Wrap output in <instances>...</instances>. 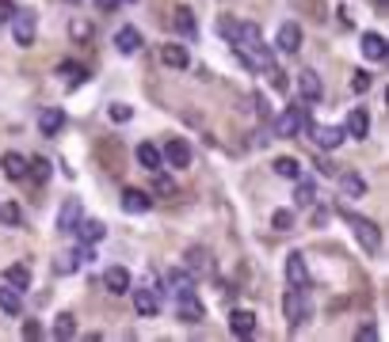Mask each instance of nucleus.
I'll return each instance as SVG.
<instances>
[{"instance_id": "obj_1", "label": "nucleus", "mask_w": 389, "mask_h": 342, "mask_svg": "<svg viewBox=\"0 0 389 342\" xmlns=\"http://www.w3.org/2000/svg\"><path fill=\"white\" fill-rule=\"evenodd\" d=\"M218 31L229 38L233 54L240 57V65H244V69H252V73H264V69L275 65V54L267 49V42H264V34H260L256 23H233V16H222Z\"/></svg>"}, {"instance_id": "obj_2", "label": "nucleus", "mask_w": 389, "mask_h": 342, "mask_svg": "<svg viewBox=\"0 0 389 342\" xmlns=\"http://www.w3.org/2000/svg\"><path fill=\"white\" fill-rule=\"evenodd\" d=\"M282 312H286V323L298 331L302 323H309V319H313V301H309L306 289H294V285H290V293L282 297Z\"/></svg>"}, {"instance_id": "obj_3", "label": "nucleus", "mask_w": 389, "mask_h": 342, "mask_svg": "<svg viewBox=\"0 0 389 342\" xmlns=\"http://www.w3.org/2000/svg\"><path fill=\"white\" fill-rule=\"evenodd\" d=\"M348 225H351V232H355V240L363 244L366 255H378L381 251V228L374 225V220L359 217V213H348Z\"/></svg>"}, {"instance_id": "obj_4", "label": "nucleus", "mask_w": 389, "mask_h": 342, "mask_svg": "<svg viewBox=\"0 0 389 342\" xmlns=\"http://www.w3.org/2000/svg\"><path fill=\"white\" fill-rule=\"evenodd\" d=\"M302 130H309V111L306 106H286V111L275 118V133H279V137H298Z\"/></svg>"}, {"instance_id": "obj_5", "label": "nucleus", "mask_w": 389, "mask_h": 342, "mask_svg": "<svg viewBox=\"0 0 389 342\" xmlns=\"http://www.w3.org/2000/svg\"><path fill=\"white\" fill-rule=\"evenodd\" d=\"M176 319H183V323H202L207 319V304L199 301L195 289L191 293H176Z\"/></svg>"}, {"instance_id": "obj_6", "label": "nucleus", "mask_w": 389, "mask_h": 342, "mask_svg": "<svg viewBox=\"0 0 389 342\" xmlns=\"http://www.w3.org/2000/svg\"><path fill=\"white\" fill-rule=\"evenodd\" d=\"M8 23H12V38H16L19 46H31L34 34H39V27H34V12H16Z\"/></svg>"}, {"instance_id": "obj_7", "label": "nucleus", "mask_w": 389, "mask_h": 342, "mask_svg": "<svg viewBox=\"0 0 389 342\" xmlns=\"http://www.w3.org/2000/svg\"><path fill=\"white\" fill-rule=\"evenodd\" d=\"M298 95L306 99V103H321L324 99V84H321V76H317L313 69H302L298 73Z\"/></svg>"}, {"instance_id": "obj_8", "label": "nucleus", "mask_w": 389, "mask_h": 342, "mask_svg": "<svg viewBox=\"0 0 389 342\" xmlns=\"http://www.w3.org/2000/svg\"><path fill=\"white\" fill-rule=\"evenodd\" d=\"M141 46H145V38H141V31H138V27H130V23H126V27H118V31H115V49H118L123 57H134Z\"/></svg>"}, {"instance_id": "obj_9", "label": "nucleus", "mask_w": 389, "mask_h": 342, "mask_svg": "<svg viewBox=\"0 0 389 342\" xmlns=\"http://www.w3.org/2000/svg\"><path fill=\"white\" fill-rule=\"evenodd\" d=\"M309 133H313V141L321 148H339L344 141H348V133H344V126H309Z\"/></svg>"}, {"instance_id": "obj_10", "label": "nucleus", "mask_w": 389, "mask_h": 342, "mask_svg": "<svg viewBox=\"0 0 389 342\" xmlns=\"http://www.w3.org/2000/svg\"><path fill=\"white\" fill-rule=\"evenodd\" d=\"M286 282L294 285V289H309V266H306V255L294 251L286 259Z\"/></svg>"}, {"instance_id": "obj_11", "label": "nucleus", "mask_w": 389, "mask_h": 342, "mask_svg": "<svg viewBox=\"0 0 389 342\" xmlns=\"http://www.w3.org/2000/svg\"><path fill=\"white\" fill-rule=\"evenodd\" d=\"M84 217V205L76 202V198H69V202H61V213H58V232L61 236H73L76 220Z\"/></svg>"}, {"instance_id": "obj_12", "label": "nucleus", "mask_w": 389, "mask_h": 342, "mask_svg": "<svg viewBox=\"0 0 389 342\" xmlns=\"http://www.w3.org/2000/svg\"><path fill=\"white\" fill-rule=\"evenodd\" d=\"M160 163H172L176 171H180V168H187V163H191V145H187V141H180V137H176V141H168V145H165V152H160Z\"/></svg>"}, {"instance_id": "obj_13", "label": "nucleus", "mask_w": 389, "mask_h": 342, "mask_svg": "<svg viewBox=\"0 0 389 342\" xmlns=\"http://www.w3.org/2000/svg\"><path fill=\"white\" fill-rule=\"evenodd\" d=\"M275 46H279V54H298L302 49V27L294 23V19H286V23L279 27V42H275Z\"/></svg>"}, {"instance_id": "obj_14", "label": "nucleus", "mask_w": 389, "mask_h": 342, "mask_svg": "<svg viewBox=\"0 0 389 342\" xmlns=\"http://www.w3.org/2000/svg\"><path fill=\"white\" fill-rule=\"evenodd\" d=\"M229 331L237 334V339H249V334L256 331V312H249V308H233V312H229Z\"/></svg>"}, {"instance_id": "obj_15", "label": "nucleus", "mask_w": 389, "mask_h": 342, "mask_svg": "<svg viewBox=\"0 0 389 342\" xmlns=\"http://www.w3.org/2000/svg\"><path fill=\"white\" fill-rule=\"evenodd\" d=\"M123 209L134 213V217H138V213H149L153 209V198L145 194V190H138V187H126L123 190Z\"/></svg>"}, {"instance_id": "obj_16", "label": "nucleus", "mask_w": 389, "mask_h": 342, "mask_svg": "<svg viewBox=\"0 0 389 342\" xmlns=\"http://www.w3.org/2000/svg\"><path fill=\"white\" fill-rule=\"evenodd\" d=\"M134 308H138V316H157V312H160V297H157V289L141 285L138 293H134Z\"/></svg>"}, {"instance_id": "obj_17", "label": "nucleus", "mask_w": 389, "mask_h": 342, "mask_svg": "<svg viewBox=\"0 0 389 342\" xmlns=\"http://www.w3.org/2000/svg\"><path fill=\"white\" fill-rule=\"evenodd\" d=\"M61 126H65V111H61V106H46V111L39 114V130H42V137H54Z\"/></svg>"}, {"instance_id": "obj_18", "label": "nucleus", "mask_w": 389, "mask_h": 342, "mask_svg": "<svg viewBox=\"0 0 389 342\" xmlns=\"http://www.w3.org/2000/svg\"><path fill=\"white\" fill-rule=\"evenodd\" d=\"M0 171L8 179H27V156L23 152H4L0 156Z\"/></svg>"}, {"instance_id": "obj_19", "label": "nucleus", "mask_w": 389, "mask_h": 342, "mask_svg": "<svg viewBox=\"0 0 389 342\" xmlns=\"http://www.w3.org/2000/svg\"><path fill=\"white\" fill-rule=\"evenodd\" d=\"M344 133H348V137H355V141H363L366 133H370V114H366L363 106H359V111H351V114H348V126H344Z\"/></svg>"}, {"instance_id": "obj_20", "label": "nucleus", "mask_w": 389, "mask_h": 342, "mask_svg": "<svg viewBox=\"0 0 389 342\" xmlns=\"http://www.w3.org/2000/svg\"><path fill=\"white\" fill-rule=\"evenodd\" d=\"M103 285H107L111 293H126V289H130V270L126 266H107L103 270Z\"/></svg>"}, {"instance_id": "obj_21", "label": "nucleus", "mask_w": 389, "mask_h": 342, "mask_svg": "<svg viewBox=\"0 0 389 342\" xmlns=\"http://www.w3.org/2000/svg\"><path fill=\"white\" fill-rule=\"evenodd\" d=\"M363 54L370 57V61H386V54H389V42L381 38L378 31H366V34H363Z\"/></svg>"}, {"instance_id": "obj_22", "label": "nucleus", "mask_w": 389, "mask_h": 342, "mask_svg": "<svg viewBox=\"0 0 389 342\" xmlns=\"http://www.w3.org/2000/svg\"><path fill=\"white\" fill-rule=\"evenodd\" d=\"M76 236H81V244H100L103 240V232H107V228H103V220H76V228H73Z\"/></svg>"}, {"instance_id": "obj_23", "label": "nucleus", "mask_w": 389, "mask_h": 342, "mask_svg": "<svg viewBox=\"0 0 389 342\" xmlns=\"http://www.w3.org/2000/svg\"><path fill=\"white\" fill-rule=\"evenodd\" d=\"M160 61H165L168 69H187L191 65V54L183 46H176V42H168V46H160Z\"/></svg>"}, {"instance_id": "obj_24", "label": "nucleus", "mask_w": 389, "mask_h": 342, "mask_svg": "<svg viewBox=\"0 0 389 342\" xmlns=\"http://www.w3.org/2000/svg\"><path fill=\"white\" fill-rule=\"evenodd\" d=\"M339 190L348 198H363L366 194V179L359 175V171H339Z\"/></svg>"}, {"instance_id": "obj_25", "label": "nucleus", "mask_w": 389, "mask_h": 342, "mask_svg": "<svg viewBox=\"0 0 389 342\" xmlns=\"http://www.w3.org/2000/svg\"><path fill=\"white\" fill-rule=\"evenodd\" d=\"M0 312H8V316H19V312H23V297H19V289H12L8 282L0 285Z\"/></svg>"}, {"instance_id": "obj_26", "label": "nucleus", "mask_w": 389, "mask_h": 342, "mask_svg": "<svg viewBox=\"0 0 389 342\" xmlns=\"http://www.w3.org/2000/svg\"><path fill=\"white\" fill-rule=\"evenodd\" d=\"M134 156H138V163L145 171H160V148L149 145V141H141L138 148H134Z\"/></svg>"}, {"instance_id": "obj_27", "label": "nucleus", "mask_w": 389, "mask_h": 342, "mask_svg": "<svg viewBox=\"0 0 389 342\" xmlns=\"http://www.w3.org/2000/svg\"><path fill=\"white\" fill-rule=\"evenodd\" d=\"M168 289H172V297L176 293H191L195 289V277H191V270H168Z\"/></svg>"}, {"instance_id": "obj_28", "label": "nucleus", "mask_w": 389, "mask_h": 342, "mask_svg": "<svg viewBox=\"0 0 389 342\" xmlns=\"http://www.w3.org/2000/svg\"><path fill=\"white\" fill-rule=\"evenodd\" d=\"M271 171H275V175H282V179H290V183H294V179L302 175V163L294 160V156H275Z\"/></svg>"}, {"instance_id": "obj_29", "label": "nucleus", "mask_w": 389, "mask_h": 342, "mask_svg": "<svg viewBox=\"0 0 389 342\" xmlns=\"http://www.w3.org/2000/svg\"><path fill=\"white\" fill-rule=\"evenodd\" d=\"M187 262L195 274H214V262H210V251H202V247H191L187 251Z\"/></svg>"}, {"instance_id": "obj_30", "label": "nucleus", "mask_w": 389, "mask_h": 342, "mask_svg": "<svg viewBox=\"0 0 389 342\" xmlns=\"http://www.w3.org/2000/svg\"><path fill=\"white\" fill-rule=\"evenodd\" d=\"M294 202H298V205H313L317 202V187L309 179H302V175L294 179Z\"/></svg>"}, {"instance_id": "obj_31", "label": "nucleus", "mask_w": 389, "mask_h": 342, "mask_svg": "<svg viewBox=\"0 0 389 342\" xmlns=\"http://www.w3.org/2000/svg\"><path fill=\"white\" fill-rule=\"evenodd\" d=\"M176 27H180L187 38H195V34H199V27H195V12H191L187 4H180V8H176Z\"/></svg>"}, {"instance_id": "obj_32", "label": "nucleus", "mask_w": 389, "mask_h": 342, "mask_svg": "<svg viewBox=\"0 0 389 342\" xmlns=\"http://www.w3.org/2000/svg\"><path fill=\"white\" fill-rule=\"evenodd\" d=\"M4 282H8L12 289H19V293H23L27 285H31V270H27V266H8V270H4Z\"/></svg>"}, {"instance_id": "obj_33", "label": "nucleus", "mask_w": 389, "mask_h": 342, "mask_svg": "<svg viewBox=\"0 0 389 342\" xmlns=\"http://www.w3.org/2000/svg\"><path fill=\"white\" fill-rule=\"evenodd\" d=\"M73 334H76V316L73 312H61L54 319V339H73Z\"/></svg>"}, {"instance_id": "obj_34", "label": "nucleus", "mask_w": 389, "mask_h": 342, "mask_svg": "<svg viewBox=\"0 0 389 342\" xmlns=\"http://www.w3.org/2000/svg\"><path fill=\"white\" fill-rule=\"evenodd\" d=\"M27 175H34L39 183L50 179V160L46 156H34V160H27Z\"/></svg>"}, {"instance_id": "obj_35", "label": "nucleus", "mask_w": 389, "mask_h": 342, "mask_svg": "<svg viewBox=\"0 0 389 342\" xmlns=\"http://www.w3.org/2000/svg\"><path fill=\"white\" fill-rule=\"evenodd\" d=\"M69 34H73V42H92L96 27H92L88 19H73V23H69Z\"/></svg>"}, {"instance_id": "obj_36", "label": "nucleus", "mask_w": 389, "mask_h": 342, "mask_svg": "<svg viewBox=\"0 0 389 342\" xmlns=\"http://www.w3.org/2000/svg\"><path fill=\"white\" fill-rule=\"evenodd\" d=\"M58 73L65 76L69 84H81V80H84V69L76 65V61H61V65H58Z\"/></svg>"}, {"instance_id": "obj_37", "label": "nucleus", "mask_w": 389, "mask_h": 342, "mask_svg": "<svg viewBox=\"0 0 389 342\" xmlns=\"http://www.w3.org/2000/svg\"><path fill=\"white\" fill-rule=\"evenodd\" d=\"M0 220H8V225H19V220H23V213H19L16 202H0Z\"/></svg>"}, {"instance_id": "obj_38", "label": "nucleus", "mask_w": 389, "mask_h": 342, "mask_svg": "<svg viewBox=\"0 0 389 342\" xmlns=\"http://www.w3.org/2000/svg\"><path fill=\"white\" fill-rule=\"evenodd\" d=\"M264 73H267V76H271V88H275V91H286V88H290V80H286V73H282V69H279V65H271V69H264Z\"/></svg>"}, {"instance_id": "obj_39", "label": "nucleus", "mask_w": 389, "mask_h": 342, "mask_svg": "<svg viewBox=\"0 0 389 342\" xmlns=\"http://www.w3.org/2000/svg\"><path fill=\"white\" fill-rule=\"evenodd\" d=\"M107 114H111V122H130V118H134V111L126 103H111Z\"/></svg>"}, {"instance_id": "obj_40", "label": "nucleus", "mask_w": 389, "mask_h": 342, "mask_svg": "<svg viewBox=\"0 0 389 342\" xmlns=\"http://www.w3.org/2000/svg\"><path fill=\"white\" fill-rule=\"evenodd\" d=\"M370 80H374L370 73H351V91H355V95H363V91H370Z\"/></svg>"}, {"instance_id": "obj_41", "label": "nucleus", "mask_w": 389, "mask_h": 342, "mask_svg": "<svg viewBox=\"0 0 389 342\" xmlns=\"http://www.w3.org/2000/svg\"><path fill=\"white\" fill-rule=\"evenodd\" d=\"M271 225H275V228H279V232H286V228H290V225H294V213H290V209H275V217H271Z\"/></svg>"}, {"instance_id": "obj_42", "label": "nucleus", "mask_w": 389, "mask_h": 342, "mask_svg": "<svg viewBox=\"0 0 389 342\" xmlns=\"http://www.w3.org/2000/svg\"><path fill=\"white\" fill-rule=\"evenodd\" d=\"M355 339H359V342H374V339H378V327H374V323H363V327L355 331Z\"/></svg>"}, {"instance_id": "obj_43", "label": "nucleus", "mask_w": 389, "mask_h": 342, "mask_svg": "<svg viewBox=\"0 0 389 342\" xmlns=\"http://www.w3.org/2000/svg\"><path fill=\"white\" fill-rule=\"evenodd\" d=\"M19 334H23V339H39L42 334V327H39V319H27L23 327H19Z\"/></svg>"}, {"instance_id": "obj_44", "label": "nucleus", "mask_w": 389, "mask_h": 342, "mask_svg": "<svg viewBox=\"0 0 389 342\" xmlns=\"http://www.w3.org/2000/svg\"><path fill=\"white\" fill-rule=\"evenodd\" d=\"M54 270H58V274H73V270H76V255H65V259H58V266H54Z\"/></svg>"}, {"instance_id": "obj_45", "label": "nucleus", "mask_w": 389, "mask_h": 342, "mask_svg": "<svg viewBox=\"0 0 389 342\" xmlns=\"http://www.w3.org/2000/svg\"><path fill=\"white\" fill-rule=\"evenodd\" d=\"M12 16H16V4H12V0H0V27L8 23Z\"/></svg>"}, {"instance_id": "obj_46", "label": "nucleus", "mask_w": 389, "mask_h": 342, "mask_svg": "<svg viewBox=\"0 0 389 342\" xmlns=\"http://www.w3.org/2000/svg\"><path fill=\"white\" fill-rule=\"evenodd\" d=\"M153 175H157V190H165V194H172L176 190V183L168 179V175H160V171H153Z\"/></svg>"}, {"instance_id": "obj_47", "label": "nucleus", "mask_w": 389, "mask_h": 342, "mask_svg": "<svg viewBox=\"0 0 389 342\" xmlns=\"http://www.w3.org/2000/svg\"><path fill=\"white\" fill-rule=\"evenodd\" d=\"M126 0H96V8L100 12H115V8H123Z\"/></svg>"}, {"instance_id": "obj_48", "label": "nucleus", "mask_w": 389, "mask_h": 342, "mask_svg": "<svg viewBox=\"0 0 389 342\" xmlns=\"http://www.w3.org/2000/svg\"><path fill=\"white\" fill-rule=\"evenodd\" d=\"M317 171H321V175H336V168H332V163L324 160V156H317Z\"/></svg>"}, {"instance_id": "obj_49", "label": "nucleus", "mask_w": 389, "mask_h": 342, "mask_svg": "<svg viewBox=\"0 0 389 342\" xmlns=\"http://www.w3.org/2000/svg\"><path fill=\"white\" fill-rule=\"evenodd\" d=\"M313 225H317V228L328 225V209H317V213H313Z\"/></svg>"}, {"instance_id": "obj_50", "label": "nucleus", "mask_w": 389, "mask_h": 342, "mask_svg": "<svg viewBox=\"0 0 389 342\" xmlns=\"http://www.w3.org/2000/svg\"><path fill=\"white\" fill-rule=\"evenodd\" d=\"M69 4H81V0H69Z\"/></svg>"}]
</instances>
